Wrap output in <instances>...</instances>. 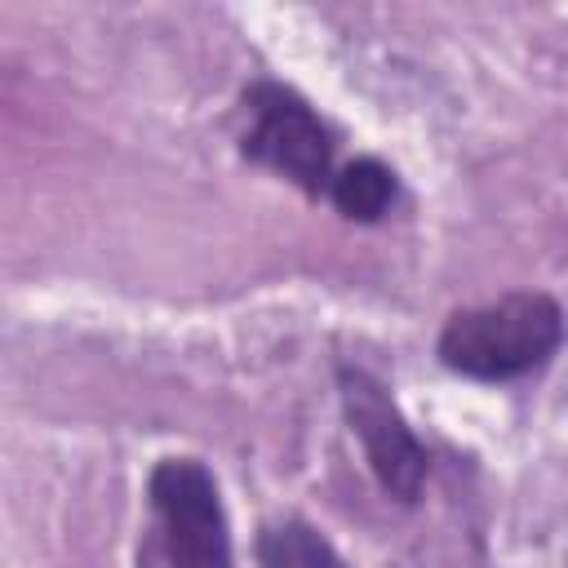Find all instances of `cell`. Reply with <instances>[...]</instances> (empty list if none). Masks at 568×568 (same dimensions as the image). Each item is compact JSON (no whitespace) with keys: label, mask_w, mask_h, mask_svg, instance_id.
Wrapping results in <instances>:
<instances>
[{"label":"cell","mask_w":568,"mask_h":568,"mask_svg":"<svg viewBox=\"0 0 568 568\" xmlns=\"http://www.w3.org/2000/svg\"><path fill=\"white\" fill-rule=\"evenodd\" d=\"M240 151L293 182L306 195H328L333 186V133L320 111L280 80H253L240 93Z\"/></svg>","instance_id":"2"},{"label":"cell","mask_w":568,"mask_h":568,"mask_svg":"<svg viewBox=\"0 0 568 568\" xmlns=\"http://www.w3.org/2000/svg\"><path fill=\"white\" fill-rule=\"evenodd\" d=\"M328 200L351 222H382L390 213V204L399 200V178L377 155H355V160L337 164Z\"/></svg>","instance_id":"5"},{"label":"cell","mask_w":568,"mask_h":568,"mask_svg":"<svg viewBox=\"0 0 568 568\" xmlns=\"http://www.w3.org/2000/svg\"><path fill=\"white\" fill-rule=\"evenodd\" d=\"M337 399H342L346 426L359 439L364 462H368L373 479L382 484V493L413 506L426 488L430 457H426L422 439L413 435L408 417L399 413V404L390 399V390L368 368L337 364Z\"/></svg>","instance_id":"4"},{"label":"cell","mask_w":568,"mask_h":568,"mask_svg":"<svg viewBox=\"0 0 568 568\" xmlns=\"http://www.w3.org/2000/svg\"><path fill=\"white\" fill-rule=\"evenodd\" d=\"M568 337L564 306L550 293L524 288L484 306L453 311L435 337V355L448 373L470 382H515L555 359Z\"/></svg>","instance_id":"1"},{"label":"cell","mask_w":568,"mask_h":568,"mask_svg":"<svg viewBox=\"0 0 568 568\" xmlns=\"http://www.w3.org/2000/svg\"><path fill=\"white\" fill-rule=\"evenodd\" d=\"M257 568H351V564L315 524L284 515L257 528Z\"/></svg>","instance_id":"6"},{"label":"cell","mask_w":568,"mask_h":568,"mask_svg":"<svg viewBox=\"0 0 568 568\" xmlns=\"http://www.w3.org/2000/svg\"><path fill=\"white\" fill-rule=\"evenodd\" d=\"M146 501L169 568H235L222 488L200 457H160L146 475Z\"/></svg>","instance_id":"3"}]
</instances>
